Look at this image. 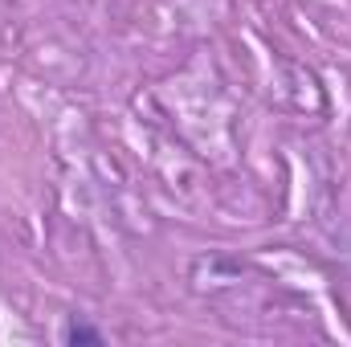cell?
<instances>
[{
	"label": "cell",
	"mask_w": 351,
	"mask_h": 347,
	"mask_svg": "<svg viewBox=\"0 0 351 347\" xmlns=\"http://www.w3.org/2000/svg\"><path fill=\"white\" fill-rule=\"evenodd\" d=\"M62 344L66 347H102L106 335H102L94 323H86V319H70V323L62 327Z\"/></svg>",
	"instance_id": "1"
}]
</instances>
